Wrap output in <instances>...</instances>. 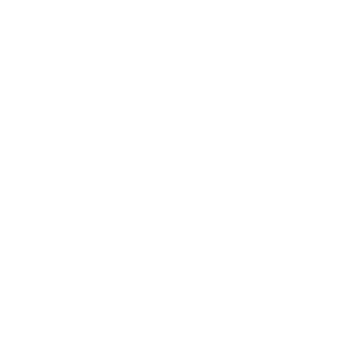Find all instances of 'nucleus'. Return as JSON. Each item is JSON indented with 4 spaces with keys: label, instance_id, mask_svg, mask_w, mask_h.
I'll list each match as a JSON object with an SVG mask.
<instances>
[]
</instances>
